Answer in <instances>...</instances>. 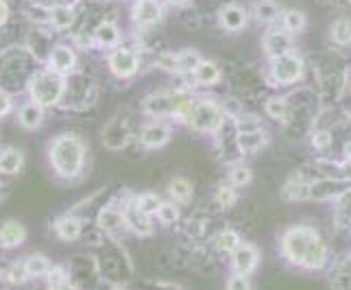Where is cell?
Here are the masks:
<instances>
[{"label":"cell","mask_w":351,"mask_h":290,"mask_svg":"<svg viewBox=\"0 0 351 290\" xmlns=\"http://www.w3.org/2000/svg\"><path fill=\"white\" fill-rule=\"evenodd\" d=\"M29 101L38 103L44 110L62 105L66 92V77L57 75L51 68H35L27 81Z\"/></svg>","instance_id":"4"},{"label":"cell","mask_w":351,"mask_h":290,"mask_svg":"<svg viewBox=\"0 0 351 290\" xmlns=\"http://www.w3.org/2000/svg\"><path fill=\"white\" fill-rule=\"evenodd\" d=\"M75 20H77V14L72 5H55L48 9V24H51L55 31H68L72 24H75Z\"/></svg>","instance_id":"29"},{"label":"cell","mask_w":351,"mask_h":290,"mask_svg":"<svg viewBox=\"0 0 351 290\" xmlns=\"http://www.w3.org/2000/svg\"><path fill=\"white\" fill-rule=\"evenodd\" d=\"M343 155H345V160L351 164V140H349V142H345V147H343Z\"/></svg>","instance_id":"55"},{"label":"cell","mask_w":351,"mask_h":290,"mask_svg":"<svg viewBox=\"0 0 351 290\" xmlns=\"http://www.w3.org/2000/svg\"><path fill=\"white\" fill-rule=\"evenodd\" d=\"M3 275H5V280L9 282V286H22V284L29 282V275H27V269H24L22 260L9 262L7 267L3 269Z\"/></svg>","instance_id":"44"},{"label":"cell","mask_w":351,"mask_h":290,"mask_svg":"<svg viewBox=\"0 0 351 290\" xmlns=\"http://www.w3.org/2000/svg\"><path fill=\"white\" fill-rule=\"evenodd\" d=\"M11 112H14V99H11V94L0 90V118L9 116Z\"/></svg>","instance_id":"50"},{"label":"cell","mask_w":351,"mask_h":290,"mask_svg":"<svg viewBox=\"0 0 351 290\" xmlns=\"http://www.w3.org/2000/svg\"><path fill=\"white\" fill-rule=\"evenodd\" d=\"M92 38H94V44H99L101 48H116V46H120V29L114 22L105 20L94 29Z\"/></svg>","instance_id":"33"},{"label":"cell","mask_w":351,"mask_h":290,"mask_svg":"<svg viewBox=\"0 0 351 290\" xmlns=\"http://www.w3.org/2000/svg\"><path fill=\"white\" fill-rule=\"evenodd\" d=\"M48 166L55 173L57 179L62 181H77L86 173L88 164V142L79 134H64L55 136L46 147Z\"/></svg>","instance_id":"2"},{"label":"cell","mask_w":351,"mask_h":290,"mask_svg":"<svg viewBox=\"0 0 351 290\" xmlns=\"http://www.w3.org/2000/svg\"><path fill=\"white\" fill-rule=\"evenodd\" d=\"M234 129H236V136L253 134V131L264 129V123H262V118H258L256 114H245V112H242L240 116L234 118Z\"/></svg>","instance_id":"41"},{"label":"cell","mask_w":351,"mask_h":290,"mask_svg":"<svg viewBox=\"0 0 351 290\" xmlns=\"http://www.w3.org/2000/svg\"><path fill=\"white\" fill-rule=\"evenodd\" d=\"M349 3H351V0H349Z\"/></svg>","instance_id":"57"},{"label":"cell","mask_w":351,"mask_h":290,"mask_svg":"<svg viewBox=\"0 0 351 290\" xmlns=\"http://www.w3.org/2000/svg\"><path fill=\"white\" fill-rule=\"evenodd\" d=\"M133 199H136L138 208H140L144 214H149V216H155L157 208H160V203H162V197L157 195V192H151V190L140 192V195H136Z\"/></svg>","instance_id":"46"},{"label":"cell","mask_w":351,"mask_h":290,"mask_svg":"<svg viewBox=\"0 0 351 290\" xmlns=\"http://www.w3.org/2000/svg\"><path fill=\"white\" fill-rule=\"evenodd\" d=\"M264 112L269 118L277 120V123H284L286 125V118H288V101L282 99V96H271L269 101L264 103Z\"/></svg>","instance_id":"42"},{"label":"cell","mask_w":351,"mask_h":290,"mask_svg":"<svg viewBox=\"0 0 351 290\" xmlns=\"http://www.w3.org/2000/svg\"><path fill=\"white\" fill-rule=\"evenodd\" d=\"M107 68H110V72L116 79H133L142 68L140 53L127 46H116L107 55Z\"/></svg>","instance_id":"9"},{"label":"cell","mask_w":351,"mask_h":290,"mask_svg":"<svg viewBox=\"0 0 351 290\" xmlns=\"http://www.w3.org/2000/svg\"><path fill=\"white\" fill-rule=\"evenodd\" d=\"M77 66H79V55L75 51V46H70V44L53 46L46 68H51L53 72H57V75H62V77H70L77 72Z\"/></svg>","instance_id":"16"},{"label":"cell","mask_w":351,"mask_h":290,"mask_svg":"<svg viewBox=\"0 0 351 290\" xmlns=\"http://www.w3.org/2000/svg\"><path fill=\"white\" fill-rule=\"evenodd\" d=\"M334 144V138H332V131L328 129H314L312 131V147L319 149V151H328Z\"/></svg>","instance_id":"47"},{"label":"cell","mask_w":351,"mask_h":290,"mask_svg":"<svg viewBox=\"0 0 351 290\" xmlns=\"http://www.w3.org/2000/svg\"><path fill=\"white\" fill-rule=\"evenodd\" d=\"M171 90H160V92H151L144 96L142 101V112L149 118H162V120H171Z\"/></svg>","instance_id":"20"},{"label":"cell","mask_w":351,"mask_h":290,"mask_svg":"<svg viewBox=\"0 0 351 290\" xmlns=\"http://www.w3.org/2000/svg\"><path fill=\"white\" fill-rule=\"evenodd\" d=\"M304 72H306V62H304V57L297 55L295 51L271 59L273 86H280V88L295 86V83L301 81V77H304Z\"/></svg>","instance_id":"7"},{"label":"cell","mask_w":351,"mask_h":290,"mask_svg":"<svg viewBox=\"0 0 351 290\" xmlns=\"http://www.w3.org/2000/svg\"><path fill=\"white\" fill-rule=\"evenodd\" d=\"M214 205L216 208H221V210H232L236 201H238V192L236 188H232L229 184H221L219 188L214 190V197H212Z\"/></svg>","instance_id":"40"},{"label":"cell","mask_w":351,"mask_h":290,"mask_svg":"<svg viewBox=\"0 0 351 290\" xmlns=\"http://www.w3.org/2000/svg\"><path fill=\"white\" fill-rule=\"evenodd\" d=\"M92 99H94V86L86 75L75 72V75L66 77V92H64L62 105L81 110V107L92 103Z\"/></svg>","instance_id":"13"},{"label":"cell","mask_w":351,"mask_h":290,"mask_svg":"<svg viewBox=\"0 0 351 290\" xmlns=\"http://www.w3.org/2000/svg\"><path fill=\"white\" fill-rule=\"evenodd\" d=\"M332 290H351V258H345L330 275Z\"/></svg>","instance_id":"38"},{"label":"cell","mask_w":351,"mask_h":290,"mask_svg":"<svg viewBox=\"0 0 351 290\" xmlns=\"http://www.w3.org/2000/svg\"><path fill=\"white\" fill-rule=\"evenodd\" d=\"M96 229L107 238L120 240V234L127 232L125 227V216H123V203H105L96 212Z\"/></svg>","instance_id":"11"},{"label":"cell","mask_w":351,"mask_h":290,"mask_svg":"<svg viewBox=\"0 0 351 290\" xmlns=\"http://www.w3.org/2000/svg\"><path fill=\"white\" fill-rule=\"evenodd\" d=\"M64 269L68 273V282L72 286H77L79 290H101L103 280L99 275V267H96L94 256H88V253H77L72 256Z\"/></svg>","instance_id":"6"},{"label":"cell","mask_w":351,"mask_h":290,"mask_svg":"<svg viewBox=\"0 0 351 290\" xmlns=\"http://www.w3.org/2000/svg\"><path fill=\"white\" fill-rule=\"evenodd\" d=\"M253 18L258 22L271 24L280 18V5H277L275 0H256V3H253Z\"/></svg>","instance_id":"37"},{"label":"cell","mask_w":351,"mask_h":290,"mask_svg":"<svg viewBox=\"0 0 351 290\" xmlns=\"http://www.w3.org/2000/svg\"><path fill=\"white\" fill-rule=\"evenodd\" d=\"M38 5H42V7H46V9H51V7H55V5H70L68 0H35Z\"/></svg>","instance_id":"53"},{"label":"cell","mask_w":351,"mask_h":290,"mask_svg":"<svg viewBox=\"0 0 351 290\" xmlns=\"http://www.w3.org/2000/svg\"><path fill=\"white\" fill-rule=\"evenodd\" d=\"M225 290H253L251 277L249 275H242V273H232V275L227 277Z\"/></svg>","instance_id":"49"},{"label":"cell","mask_w":351,"mask_h":290,"mask_svg":"<svg viewBox=\"0 0 351 290\" xmlns=\"http://www.w3.org/2000/svg\"><path fill=\"white\" fill-rule=\"evenodd\" d=\"M140 288L142 290H181L179 284L162 280V277H149V280L140 282Z\"/></svg>","instance_id":"48"},{"label":"cell","mask_w":351,"mask_h":290,"mask_svg":"<svg viewBox=\"0 0 351 290\" xmlns=\"http://www.w3.org/2000/svg\"><path fill=\"white\" fill-rule=\"evenodd\" d=\"M236 144L242 155H253L269 144V134H266V129L253 131V134H242V136H236Z\"/></svg>","instance_id":"30"},{"label":"cell","mask_w":351,"mask_h":290,"mask_svg":"<svg viewBox=\"0 0 351 290\" xmlns=\"http://www.w3.org/2000/svg\"><path fill=\"white\" fill-rule=\"evenodd\" d=\"M282 256L306 271H319L328 264V243L310 225H295L284 232L280 240Z\"/></svg>","instance_id":"1"},{"label":"cell","mask_w":351,"mask_h":290,"mask_svg":"<svg viewBox=\"0 0 351 290\" xmlns=\"http://www.w3.org/2000/svg\"><path fill=\"white\" fill-rule=\"evenodd\" d=\"M351 188L349 179L341 177H323L317 181H310V199L312 201H332L338 199L345 190Z\"/></svg>","instance_id":"17"},{"label":"cell","mask_w":351,"mask_h":290,"mask_svg":"<svg viewBox=\"0 0 351 290\" xmlns=\"http://www.w3.org/2000/svg\"><path fill=\"white\" fill-rule=\"evenodd\" d=\"M334 225L341 232H349L351 229V188L345 190L341 197L336 199V210H334Z\"/></svg>","instance_id":"35"},{"label":"cell","mask_w":351,"mask_h":290,"mask_svg":"<svg viewBox=\"0 0 351 290\" xmlns=\"http://www.w3.org/2000/svg\"><path fill=\"white\" fill-rule=\"evenodd\" d=\"M349 234H351V229H349Z\"/></svg>","instance_id":"56"},{"label":"cell","mask_w":351,"mask_h":290,"mask_svg":"<svg viewBox=\"0 0 351 290\" xmlns=\"http://www.w3.org/2000/svg\"><path fill=\"white\" fill-rule=\"evenodd\" d=\"M24 164H27V155L18 147H3L0 149V175L14 177L20 175Z\"/></svg>","instance_id":"24"},{"label":"cell","mask_w":351,"mask_h":290,"mask_svg":"<svg viewBox=\"0 0 351 290\" xmlns=\"http://www.w3.org/2000/svg\"><path fill=\"white\" fill-rule=\"evenodd\" d=\"M51 51H53V42L48 38L46 33L42 31H33L31 38H29V53L35 62H42L46 64L48 57H51Z\"/></svg>","instance_id":"32"},{"label":"cell","mask_w":351,"mask_h":290,"mask_svg":"<svg viewBox=\"0 0 351 290\" xmlns=\"http://www.w3.org/2000/svg\"><path fill=\"white\" fill-rule=\"evenodd\" d=\"M166 192H168V199L175 201L177 205H186L192 201V197H195V186H192V181L188 177L179 175V177L168 179Z\"/></svg>","instance_id":"28"},{"label":"cell","mask_w":351,"mask_h":290,"mask_svg":"<svg viewBox=\"0 0 351 290\" xmlns=\"http://www.w3.org/2000/svg\"><path fill=\"white\" fill-rule=\"evenodd\" d=\"M225 112L223 105L216 99H208V96H197L195 105L186 118V127L197 131V134H205V136H214L221 134V129L225 127Z\"/></svg>","instance_id":"5"},{"label":"cell","mask_w":351,"mask_h":290,"mask_svg":"<svg viewBox=\"0 0 351 290\" xmlns=\"http://www.w3.org/2000/svg\"><path fill=\"white\" fill-rule=\"evenodd\" d=\"M240 243H242L240 234L232 227H225V229H221V232H216L212 236V249L216 253H227V256H232Z\"/></svg>","instance_id":"31"},{"label":"cell","mask_w":351,"mask_h":290,"mask_svg":"<svg viewBox=\"0 0 351 290\" xmlns=\"http://www.w3.org/2000/svg\"><path fill=\"white\" fill-rule=\"evenodd\" d=\"M46 290H79L77 286H72L68 280L57 282V284H46Z\"/></svg>","instance_id":"52"},{"label":"cell","mask_w":351,"mask_h":290,"mask_svg":"<svg viewBox=\"0 0 351 290\" xmlns=\"http://www.w3.org/2000/svg\"><path fill=\"white\" fill-rule=\"evenodd\" d=\"M201 55L192 48H186V51H179V53H162L155 57V66L162 68L171 75H181V77H190L195 68L201 64Z\"/></svg>","instance_id":"8"},{"label":"cell","mask_w":351,"mask_h":290,"mask_svg":"<svg viewBox=\"0 0 351 290\" xmlns=\"http://www.w3.org/2000/svg\"><path fill=\"white\" fill-rule=\"evenodd\" d=\"M251 179H253V171L245 164H236L227 173V184L232 188H245L251 184Z\"/></svg>","instance_id":"43"},{"label":"cell","mask_w":351,"mask_h":290,"mask_svg":"<svg viewBox=\"0 0 351 290\" xmlns=\"http://www.w3.org/2000/svg\"><path fill=\"white\" fill-rule=\"evenodd\" d=\"M94 245H96L94 260H96V267H99V275L103 284L129 286L133 282V262L129 258L127 249L123 247V243L101 234L99 240H94Z\"/></svg>","instance_id":"3"},{"label":"cell","mask_w":351,"mask_h":290,"mask_svg":"<svg viewBox=\"0 0 351 290\" xmlns=\"http://www.w3.org/2000/svg\"><path fill=\"white\" fill-rule=\"evenodd\" d=\"M123 203V216H125V227L127 232H131L133 236L138 238H151L155 234V223H153V216L144 214L138 203L133 197L120 201Z\"/></svg>","instance_id":"14"},{"label":"cell","mask_w":351,"mask_h":290,"mask_svg":"<svg viewBox=\"0 0 351 290\" xmlns=\"http://www.w3.org/2000/svg\"><path fill=\"white\" fill-rule=\"evenodd\" d=\"M190 77L195 79L197 86L212 88V86H216V83L223 79V70H221L219 64L212 62V59H201V64L195 68V72H192Z\"/></svg>","instance_id":"27"},{"label":"cell","mask_w":351,"mask_h":290,"mask_svg":"<svg viewBox=\"0 0 351 290\" xmlns=\"http://www.w3.org/2000/svg\"><path fill=\"white\" fill-rule=\"evenodd\" d=\"M164 20V3L162 0H133L131 5V22L138 29H151Z\"/></svg>","instance_id":"15"},{"label":"cell","mask_w":351,"mask_h":290,"mask_svg":"<svg viewBox=\"0 0 351 290\" xmlns=\"http://www.w3.org/2000/svg\"><path fill=\"white\" fill-rule=\"evenodd\" d=\"M232 269L234 273H242V275H251L258 269L260 264V249L253 243H240L238 249L232 253Z\"/></svg>","instance_id":"19"},{"label":"cell","mask_w":351,"mask_h":290,"mask_svg":"<svg viewBox=\"0 0 351 290\" xmlns=\"http://www.w3.org/2000/svg\"><path fill=\"white\" fill-rule=\"evenodd\" d=\"M162 3L171 5V7H184V5H188V3H190V0H162Z\"/></svg>","instance_id":"54"},{"label":"cell","mask_w":351,"mask_h":290,"mask_svg":"<svg viewBox=\"0 0 351 290\" xmlns=\"http://www.w3.org/2000/svg\"><path fill=\"white\" fill-rule=\"evenodd\" d=\"M262 48L266 57H282L293 51V35H288L284 29L282 31H266L262 38Z\"/></svg>","instance_id":"23"},{"label":"cell","mask_w":351,"mask_h":290,"mask_svg":"<svg viewBox=\"0 0 351 290\" xmlns=\"http://www.w3.org/2000/svg\"><path fill=\"white\" fill-rule=\"evenodd\" d=\"M153 219H157V223L162 227H177L181 223V205H177L171 199H162Z\"/></svg>","instance_id":"34"},{"label":"cell","mask_w":351,"mask_h":290,"mask_svg":"<svg viewBox=\"0 0 351 290\" xmlns=\"http://www.w3.org/2000/svg\"><path fill=\"white\" fill-rule=\"evenodd\" d=\"M282 197L286 201H308L310 199V181H304L301 177L288 179L282 188Z\"/></svg>","instance_id":"36"},{"label":"cell","mask_w":351,"mask_h":290,"mask_svg":"<svg viewBox=\"0 0 351 290\" xmlns=\"http://www.w3.org/2000/svg\"><path fill=\"white\" fill-rule=\"evenodd\" d=\"M27 227L24 223L9 219L5 223H0V251H14L20 249L24 243H27Z\"/></svg>","instance_id":"21"},{"label":"cell","mask_w":351,"mask_h":290,"mask_svg":"<svg viewBox=\"0 0 351 290\" xmlns=\"http://www.w3.org/2000/svg\"><path fill=\"white\" fill-rule=\"evenodd\" d=\"M22 262H24V269H27L29 280H46L48 273H51L55 267V262L42 251L29 253L27 258H22Z\"/></svg>","instance_id":"26"},{"label":"cell","mask_w":351,"mask_h":290,"mask_svg":"<svg viewBox=\"0 0 351 290\" xmlns=\"http://www.w3.org/2000/svg\"><path fill=\"white\" fill-rule=\"evenodd\" d=\"M11 16V11H9V5H7V0H0V29L5 27L7 20Z\"/></svg>","instance_id":"51"},{"label":"cell","mask_w":351,"mask_h":290,"mask_svg":"<svg viewBox=\"0 0 351 290\" xmlns=\"http://www.w3.org/2000/svg\"><path fill=\"white\" fill-rule=\"evenodd\" d=\"M53 234L62 240V243H77V240L83 238V234H86V223H83L81 216L68 212V214H62L55 219Z\"/></svg>","instance_id":"18"},{"label":"cell","mask_w":351,"mask_h":290,"mask_svg":"<svg viewBox=\"0 0 351 290\" xmlns=\"http://www.w3.org/2000/svg\"><path fill=\"white\" fill-rule=\"evenodd\" d=\"M171 138H173V127L168 120L162 118H149L147 123H142L136 136L140 147L144 149H162L164 144L171 142Z\"/></svg>","instance_id":"12"},{"label":"cell","mask_w":351,"mask_h":290,"mask_svg":"<svg viewBox=\"0 0 351 290\" xmlns=\"http://www.w3.org/2000/svg\"><path fill=\"white\" fill-rule=\"evenodd\" d=\"M247 22H249L247 9L236 5V3L223 5L221 11H219V24L227 33H240L242 29L247 27Z\"/></svg>","instance_id":"22"},{"label":"cell","mask_w":351,"mask_h":290,"mask_svg":"<svg viewBox=\"0 0 351 290\" xmlns=\"http://www.w3.org/2000/svg\"><path fill=\"white\" fill-rule=\"evenodd\" d=\"M282 24H284V31H286L288 35H297V33H301V31L306 29L308 20H306V14H304V11H299V9H288L286 14L282 16Z\"/></svg>","instance_id":"39"},{"label":"cell","mask_w":351,"mask_h":290,"mask_svg":"<svg viewBox=\"0 0 351 290\" xmlns=\"http://www.w3.org/2000/svg\"><path fill=\"white\" fill-rule=\"evenodd\" d=\"M133 140V131H131V123H129V114H116L110 123L105 125L101 142L107 151H123L129 147V142Z\"/></svg>","instance_id":"10"},{"label":"cell","mask_w":351,"mask_h":290,"mask_svg":"<svg viewBox=\"0 0 351 290\" xmlns=\"http://www.w3.org/2000/svg\"><path fill=\"white\" fill-rule=\"evenodd\" d=\"M18 125L22 129H27V131H35V129H40L44 125V118H46V110L44 107H40L38 103H33V101H27V103H22L18 107Z\"/></svg>","instance_id":"25"},{"label":"cell","mask_w":351,"mask_h":290,"mask_svg":"<svg viewBox=\"0 0 351 290\" xmlns=\"http://www.w3.org/2000/svg\"><path fill=\"white\" fill-rule=\"evenodd\" d=\"M330 35H332V42L338 46L351 44V20H347V18L336 20L330 29Z\"/></svg>","instance_id":"45"}]
</instances>
